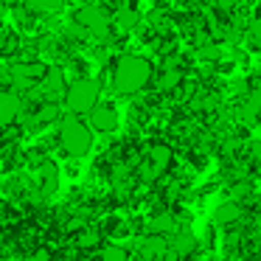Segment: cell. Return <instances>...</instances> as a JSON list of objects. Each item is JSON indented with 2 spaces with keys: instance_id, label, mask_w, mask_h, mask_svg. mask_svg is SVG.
<instances>
[{
  "instance_id": "obj_1",
  "label": "cell",
  "mask_w": 261,
  "mask_h": 261,
  "mask_svg": "<svg viewBox=\"0 0 261 261\" xmlns=\"http://www.w3.org/2000/svg\"><path fill=\"white\" fill-rule=\"evenodd\" d=\"M149 79H152V65H149V59L138 57V54L118 57V62L113 68V90L115 93L132 96V93L143 90Z\"/></svg>"
},
{
  "instance_id": "obj_2",
  "label": "cell",
  "mask_w": 261,
  "mask_h": 261,
  "mask_svg": "<svg viewBox=\"0 0 261 261\" xmlns=\"http://www.w3.org/2000/svg\"><path fill=\"white\" fill-rule=\"evenodd\" d=\"M59 143H62V149L70 158H85L93 149V132L82 118L65 115V118L59 121Z\"/></svg>"
},
{
  "instance_id": "obj_3",
  "label": "cell",
  "mask_w": 261,
  "mask_h": 261,
  "mask_svg": "<svg viewBox=\"0 0 261 261\" xmlns=\"http://www.w3.org/2000/svg\"><path fill=\"white\" fill-rule=\"evenodd\" d=\"M98 87L96 79H76L68 85V93H65V107H68V115H90L93 107L98 104Z\"/></svg>"
},
{
  "instance_id": "obj_4",
  "label": "cell",
  "mask_w": 261,
  "mask_h": 261,
  "mask_svg": "<svg viewBox=\"0 0 261 261\" xmlns=\"http://www.w3.org/2000/svg\"><path fill=\"white\" fill-rule=\"evenodd\" d=\"M76 25L90 31V34H96V37H107L113 20H110V14L104 12L101 6H82L79 12H76Z\"/></svg>"
},
{
  "instance_id": "obj_5",
  "label": "cell",
  "mask_w": 261,
  "mask_h": 261,
  "mask_svg": "<svg viewBox=\"0 0 261 261\" xmlns=\"http://www.w3.org/2000/svg\"><path fill=\"white\" fill-rule=\"evenodd\" d=\"M37 90L42 93V98L51 104H57L59 98L65 101V93H68V79H65L62 68H48V73L42 76V82L37 85Z\"/></svg>"
},
{
  "instance_id": "obj_6",
  "label": "cell",
  "mask_w": 261,
  "mask_h": 261,
  "mask_svg": "<svg viewBox=\"0 0 261 261\" xmlns=\"http://www.w3.org/2000/svg\"><path fill=\"white\" fill-rule=\"evenodd\" d=\"M45 73H48V68L42 62H25V65L9 68V79H12V85L20 87V90H25V87H31V85H40Z\"/></svg>"
},
{
  "instance_id": "obj_7",
  "label": "cell",
  "mask_w": 261,
  "mask_h": 261,
  "mask_svg": "<svg viewBox=\"0 0 261 261\" xmlns=\"http://www.w3.org/2000/svg\"><path fill=\"white\" fill-rule=\"evenodd\" d=\"M87 121H90V132H115L118 129V110H115V104H107V101H98L96 107H93V113L87 115Z\"/></svg>"
},
{
  "instance_id": "obj_8",
  "label": "cell",
  "mask_w": 261,
  "mask_h": 261,
  "mask_svg": "<svg viewBox=\"0 0 261 261\" xmlns=\"http://www.w3.org/2000/svg\"><path fill=\"white\" fill-rule=\"evenodd\" d=\"M20 118V98L9 90H0V126H9Z\"/></svg>"
},
{
  "instance_id": "obj_9",
  "label": "cell",
  "mask_w": 261,
  "mask_h": 261,
  "mask_svg": "<svg viewBox=\"0 0 261 261\" xmlns=\"http://www.w3.org/2000/svg\"><path fill=\"white\" fill-rule=\"evenodd\" d=\"M57 188H59V169H57V163L45 160V163H40V191L54 194Z\"/></svg>"
},
{
  "instance_id": "obj_10",
  "label": "cell",
  "mask_w": 261,
  "mask_h": 261,
  "mask_svg": "<svg viewBox=\"0 0 261 261\" xmlns=\"http://www.w3.org/2000/svg\"><path fill=\"white\" fill-rule=\"evenodd\" d=\"M194 247H197V239H194L191 230H177L174 236L169 239V250L177 255H188L194 253Z\"/></svg>"
},
{
  "instance_id": "obj_11",
  "label": "cell",
  "mask_w": 261,
  "mask_h": 261,
  "mask_svg": "<svg viewBox=\"0 0 261 261\" xmlns=\"http://www.w3.org/2000/svg\"><path fill=\"white\" fill-rule=\"evenodd\" d=\"M149 230H152V236H174L180 227H177V219L171 214H158L149 222Z\"/></svg>"
},
{
  "instance_id": "obj_12",
  "label": "cell",
  "mask_w": 261,
  "mask_h": 261,
  "mask_svg": "<svg viewBox=\"0 0 261 261\" xmlns=\"http://www.w3.org/2000/svg\"><path fill=\"white\" fill-rule=\"evenodd\" d=\"M180 82H182V70L180 68H163V73L158 76V90H177L180 87Z\"/></svg>"
},
{
  "instance_id": "obj_13",
  "label": "cell",
  "mask_w": 261,
  "mask_h": 261,
  "mask_svg": "<svg viewBox=\"0 0 261 261\" xmlns=\"http://www.w3.org/2000/svg\"><path fill=\"white\" fill-rule=\"evenodd\" d=\"M166 250H169V242H166L163 236H146L141 242V253L149 255V258H158V255H163Z\"/></svg>"
},
{
  "instance_id": "obj_14",
  "label": "cell",
  "mask_w": 261,
  "mask_h": 261,
  "mask_svg": "<svg viewBox=\"0 0 261 261\" xmlns=\"http://www.w3.org/2000/svg\"><path fill=\"white\" fill-rule=\"evenodd\" d=\"M239 216H242V211H239L236 202H222L219 208H216L214 214V222L216 225H230V222H236Z\"/></svg>"
},
{
  "instance_id": "obj_15",
  "label": "cell",
  "mask_w": 261,
  "mask_h": 261,
  "mask_svg": "<svg viewBox=\"0 0 261 261\" xmlns=\"http://www.w3.org/2000/svg\"><path fill=\"white\" fill-rule=\"evenodd\" d=\"M113 25L118 31H132L138 25V12H135V9H118V12H115Z\"/></svg>"
},
{
  "instance_id": "obj_16",
  "label": "cell",
  "mask_w": 261,
  "mask_h": 261,
  "mask_svg": "<svg viewBox=\"0 0 261 261\" xmlns=\"http://www.w3.org/2000/svg\"><path fill=\"white\" fill-rule=\"evenodd\" d=\"M101 244V233L96 230V227H82L79 230V239H76V247L79 250H93Z\"/></svg>"
},
{
  "instance_id": "obj_17",
  "label": "cell",
  "mask_w": 261,
  "mask_h": 261,
  "mask_svg": "<svg viewBox=\"0 0 261 261\" xmlns=\"http://www.w3.org/2000/svg\"><path fill=\"white\" fill-rule=\"evenodd\" d=\"M101 261H129V253H126L121 244H104L101 247Z\"/></svg>"
},
{
  "instance_id": "obj_18",
  "label": "cell",
  "mask_w": 261,
  "mask_h": 261,
  "mask_svg": "<svg viewBox=\"0 0 261 261\" xmlns=\"http://www.w3.org/2000/svg\"><path fill=\"white\" fill-rule=\"evenodd\" d=\"M25 9H29V12L45 14V12H59V9H62V3H59V0H51V3H25Z\"/></svg>"
},
{
  "instance_id": "obj_19",
  "label": "cell",
  "mask_w": 261,
  "mask_h": 261,
  "mask_svg": "<svg viewBox=\"0 0 261 261\" xmlns=\"http://www.w3.org/2000/svg\"><path fill=\"white\" fill-rule=\"evenodd\" d=\"M247 37H250V42H253L255 48H261V17L250 23V31H247Z\"/></svg>"
},
{
  "instance_id": "obj_20",
  "label": "cell",
  "mask_w": 261,
  "mask_h": 261,
  "mask_svg": "<svg viewBox=\"0 0 261 261\" xmlns=\"http://www.w3.org/2000/svg\"><path fill=\"white\" fill-rule=\"evenodd\" d=\"M199 57H202V59H219L222 57V48L219 45H202V48H199Z\"/></svg>"
},
{
  "instance_id": "obj_21",
  "label": "cell",
  "mask_w": 261,
  "mask_h": 261,
  "mask_svg": "<svg viewBox=\"0 0 261 261\" xmlns=\"http://www.w3.org/2000/svg\"><path fill=\"white\" fill-rule=\"evenodd\" d=\"M29 261H48V250H37V253L31 255Z\"/></svg>"
}]
</instances>
